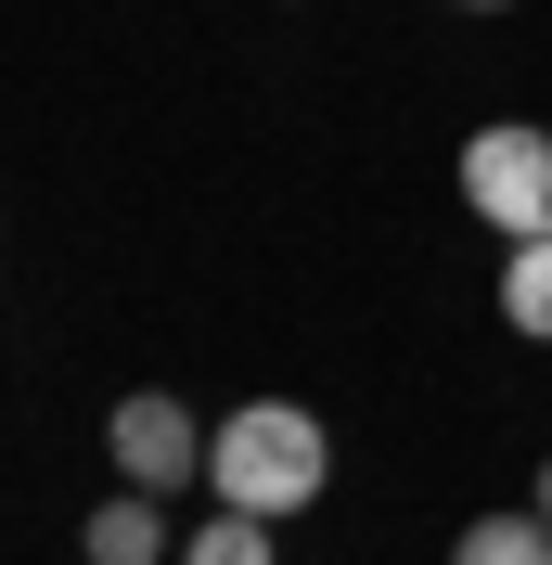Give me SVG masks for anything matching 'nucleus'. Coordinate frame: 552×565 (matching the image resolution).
Wrapping results in <instances>:
<instances>
[{"label":"nucleus","mask_w":552,"mask_h":565,"mask_svg":"<svg viewBox=\"0 0 552 565\" xmlns=\"http://www.w3.org/2000/svg\"><path fill=\"white\" fill-rule=\"evenodd\" d=\"M206 437L219 424H193L168 386H129L104 412V450H116V489H155V501H180L193 476H206Z\"/></svg>","instance_id":"obj_2"},{"label":"nucleus","mask_w":552,"mask_h":565,"mask_svg":"<svg viewBox=\"0 0 552 565\" xmlns=\"http://www.w3.org/2000/svg\"><path fill=\"white\" fill-rule=\"evenodd\" d=\"M449 565H552V514L527 501V514H476V527L449 540Z\"/></svg>","instance_id":"obj_6"},{"label":"nucleus","mask_w":552,"mask_h":565,"mask_svg":"<svg viewBox=\"0 0 552 565\" xmlns=\"http://www.w3.org/2000/svg\"><path fill=\"white\" fill-rule=\"evenodd\" d=\"M501 321L552 348V232H527V245L501 257Z\"/></svg>","instance_id":"obj_7"},{"label":"nucleus","mask_w":552,"mask_h":565,"mask_svg":"<svg viewBox=\"0 0 552 565\" xmlns=\"http://www.w3.org/2000/svg\"><path fill=\"white\" fill-rule=\"evenodd\" d=\"M180 565H283V527H270V514H232V501H219L206 527H180Z\"/></svg>","instance_id":"obj_5"},{"label":"nucleus","mask_w":552,"mask_h":565,"mask_svg":"<svg viewBox=\"0 0 552 565\" xmlns=\"http://www.w3.org/2000/svg\"><path fill=\"white\" fill-rule=\"evenodd\" d=\"M77 540H91V565H168V553H180V527H168V501H155V489H116Z\"/></svg>","instance_id":"obj_4"},{"label":"nucleus","mask_w":552,"mask_h":565,"mask_svg":"<svg viewBox=\"0 0 552 565\" xmlns=\"http://www.w3.org/2000/svg\"><path fill=\"white\" fill-rule=\"evenodd\" d=\"M540 514H552V462H540Z\"/></svg>","instance_id":"obj_8"},{"label":"nucleus","mask_w":552,"mask_h":565,"mask_svg":"<svg viewBox=\"0 0 552 565\" xmlns=\"http://www.w3.org/2000/svg\"><path fill=\"white\" fill-rule=\"evenodd\" d=\"M463 206L488 218V232H552V129H514V116H501V129H476L463 141Z\"/></svg>","instance_id":"obj_3"},{"label":"nucleus","mask_w":552,"mask_h":565,"mask_svg":"<svg viewBox=\"0 0 552 565\" xmlns=\"http://www.w3.org/2000/svg\"><path fill=\"white\" fill-rule=\"evenodd\" d=\"M206 489L232 501V514H309L321 489H335V437H321V412H296V398H244L232 424L206 437Z\"/></svg>","instance_id":"obj_1"}]
</instances>
